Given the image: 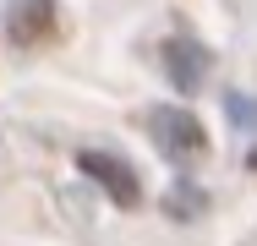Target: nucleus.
I'll return each mask as SVG.
<instances>
[{"mask_svg":"<svg viewBox=\"0 0 257 246\" xmlns=\"http://www.w3.org/2000/svg\"><path fill=\"white\" fill-rule=\"evenodd\" d=\"M143 126H148L154 148L170 164H203L208 159V132H203V120L192 109H181V104H148L143 109Z\"/></svg>","mask_w":257,"mask_h":246,"instance_id":"1","label":"nucleus"},{"mask_svg":"<svg viewBox=\"0 0 257 246\" xmlns=\"http://www.w3.org/2000/svg\"><path fill=\"white\" fill-rule=\"evenodd\" d=\"M77 170L88 175V181H99L104 192H109V202L115 208H143V181H137V170L120 159V153H104V148H82L77 153Z\"/></svg>","mask_w":257,"mask_h":246,"instance_id":"2","label":"nucleus"},{"mask_svg":"<svg viewBox=\"0 0 257 246\" xmlns=\"http://www.w3.org/2000/svg\"><path fill=\"white\" fill-rule=\"evenodd\" d=\"M60 33V6L55 0H17L6 11V39L17 49H39Z\"/></svg>","mask_w":257,"mask_h":246,"instance_id":"3","label":"nucleus"},{"mask_svg":"<svg viewBox=\"0 0 257 246\" xmlns=\"http://www.w3.org/2000/svg\"><path fill=\"white\" fill-rule=\"evenodd\" d=\"M213 71V55H208L203 39H170L164 44V77L181 88V93H197Z\"/></svg>","mask_w":257,"mask_h":246,"instance_id":"4","label":"nucleus"},{"mask_svg":"<svg viewBox=\"0 0 257 246\" xmlns=\"http://www.w3.org/2000/svg\"><path fill=\"white\" fill-rule=\"evenodd\" d=\"M164 213H170V219H203L208 213V192L192 186V181H175V186L164 192Z\"/></svg>","mask_w":257,"mask_h":246,"instance_id":"5","label":"nucleus"},{"mask_svg":"<svg viewBox=\"0 0 257 246\" xmlns=\"http://www.w3.org/2000/svg\"><path fill=\"white\" fill-rule=\"evenodd\" d=\"M224 109H230V115H241L235 126H252V120H257V104H252V98H241V93H230V98H224Z\"/></svg>","mask_w":257,"mask_h":246,"instance_id":"6","label":"nucleus"},{"mask_svg":"<svg viewBox=\"0 0 257 246\" xmlns=\"http://www.w3.org/2000/svg\"><path fill=\"white\" fill-rule=\"evenodd\" d=\"M246 164H252V170H257V148H252V153H246Z\"/></svg>","mask_w":257,"mask_h":246,"instance_id":"7","label":"nucleus"}]
</instances>
